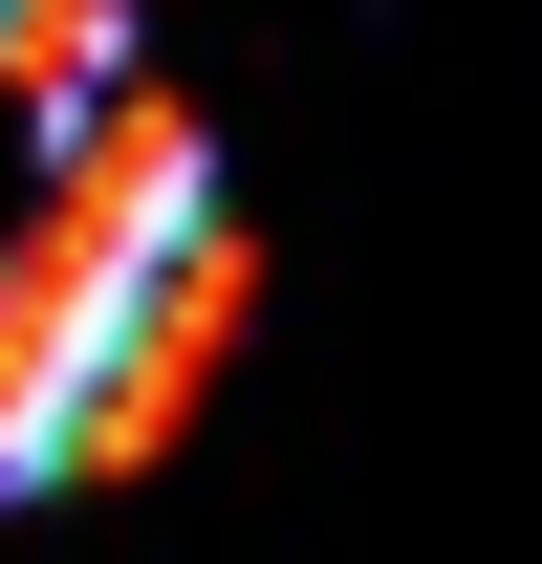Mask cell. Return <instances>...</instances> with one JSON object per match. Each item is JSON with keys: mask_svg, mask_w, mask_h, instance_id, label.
I'll return each instance as SVG.
<instances>
[{"mask_svg": "<svg viewBox=\"0 0 542 564\" xmlns=\"http://www.w3.org/2000/svg\"><path fill=\"white\" fill-rule=\"evenodd\" d=\"M239 217H217V152L174 87H87L66 109V196L0 239V499H87V478H152L196 434L217 348H239Z\"/></svg>", "mask_w": 542, "mask_h": 564, "instance_id": "6da1fadb", "label": "cell"}]
</instances>
